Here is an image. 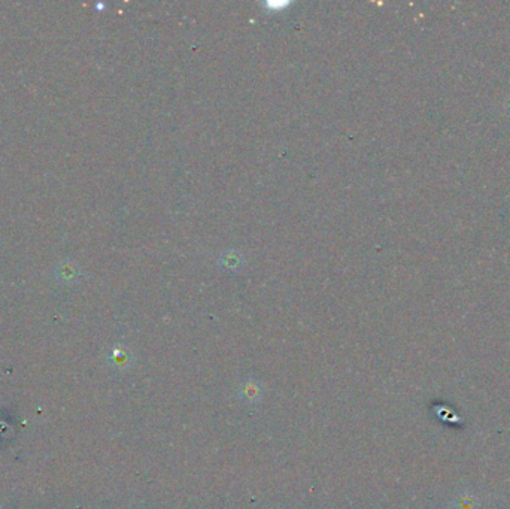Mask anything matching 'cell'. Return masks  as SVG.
Returning a JSON list of instances; mask_svg holds the SVG:
<instances>
[{"label": "cell", "instance_id": "6da1fadb", "mask_svg": "<svg viewBox=\"0 0 510 509\" xmlns=\"http://www.w3.org/2000/svg\"><path fill=\"white\" fill-rule=\"evenodd\" d=\"M238 397L240 400H244L245 404H260L262 399L264 397L263 384L253 377L244 380V382H242L238 388Z\"/></svg>", "mask_w": 510, "mask_h": 509}, {"label": "cell", "instance_id": "7a4b0ae2", "mask_svg": "<svg viewBox=\"0 0 510 509\" xmlns=\"http://www.w3.org/2000/svg\"><path fill=\"white\" fill-rule=\"evenodd\" d=\"M131 360H133V357L127 351H118L114 354V363L116 366H120V368H127V366L131 363Z\"/></svg>", "mask_w": 510, "mask_h": 509}]
</instances>
